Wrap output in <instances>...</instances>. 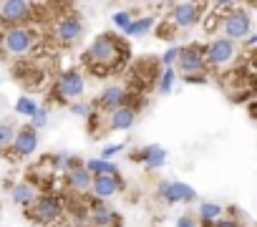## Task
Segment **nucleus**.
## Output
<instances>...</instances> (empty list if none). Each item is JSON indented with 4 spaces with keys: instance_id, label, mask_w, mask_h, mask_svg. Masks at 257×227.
<instances>
[{
    "instance_id": "obj_16",
    "label": "nucleus",
    "mask_w": 257,
    "mask_h": 227,
    "mask_svg": "<svg viewBox=\"0 0 257 227\" xmlns=\"http://www.w3.org/2000/svg\"><path fill=\"white\" fill-rule=\"evenodd\" d=\"M132 159H134V162H144L149 169H159V167L167 162V149H162V147L152 144V147L142 149L139 154H132Z\"/></svg>"
},
{
    "instance_id": "obj_27",
    "label": "nucleus",
    "mask_w": 257,
    "mask_h": 227,
    "mask_svg": "<svg viewBox=\"0 0 257 227\" xmlns=\"http://www.w3.org/2000/svg\"><path fill=\"white\" fill-rule=\"evenodd\" d=\"M71 111L76 113V117H88L93 108H91L88 103H83V101H73V103H71Z\"/></svg>"
},
{
    "instance_id": "obj_9",
    "label": "nucleus",
    "mask_w": 257,
    "mask_h": 227,
    "mask_svg": "<svg viewBox=\"0 0 257 227\" xmlns=\"http://www.w3.org/2000/svg\"><path fill=\"white\" fill-rule=\"evenodd\" d=\"M81 33H83V23H81V18H76V16H63V18H58V21L53 23V38H56L58 43H63V46L76 43V41L81 38Z\"/></svg>"
},
{
    "instance_id": "obj_28",
    "label": "nucleus",
    "mask_w": 257,
    "mask_h": 227,
    "mask_svg": "<svg viewBox=\"0 0 257 227\" xmlns=\"http://www.w3.org/2000/svg\"><path fill=\"white\" fill-rule=\"evenodd\" d=\"M111 21H113V26H116V28H121V31H123L128 23H132V16H128V13H113V18H111Z\"/></svg>"
},
{
    "instance_id": "obj_20",
    "label": "nucleus",
    "mask_w": 257,
    "mask_h": 227,
    "mask_svg": "<svg viewBox=\"0 0 257 227\" xmlns=\"http://www.w3.org/2000/svg\"><path fill=\"white\" fill-rule=\"evenodd\" d=\"M83 167H86V172H88L91 177H101V174H116V164H111V162H106V159H88Z\"/></svg>"
},
{
    "instance_id": "obj_19",
    "label": "nucleus",
    "mask_w": 257,
    "mask_h": 227,
    "mask_svg": "<svg viewBox=\"0 0 257 227\" xmlns=\"http://www.w3.org/2000/svg\"><path fill=\"white\" fill-rule=\"evenodd\" d=\"M11 197H13V202H16V204L28 207V204H33V199H36V187H33V184H28V182H21V184H16V187H13Z\"/></svg>"
},
{
    "instance_id": "obj_6",
    "label": "nucleus",
    "mask_w": 257,
    "mask_h": 227,
    "mask_svg": "<svg viewBox=\"0 0 257 227\" xmlns=\"http://www.w3.org/2000/svg\"><path fill=\"white\" fill-rule=\"evenodd\" d=\"M237 56V43L229 38H214L207 48H204V61L212 68H222L227 63H232Z\"/></svg>"
},
{
    "instance_id": "obj_1",
    "label": "nucleus",
    "mask_w": 257,
    "mask_h": 227,
    "mask_svg": "<svg viewBox=\"0 0 257 227\" xmlns=\"http://www.w3.org/2000/svg\"><path fill=\"white\" fill-rule=\"evenodd\" d=\"M126 61H128V46H126V41H121V38H116L111 33L96 36V41L83 51V66L93 76H98V78L116 73Z\"/></svg>"
},
{
    "instance_id": "obj_15",
    "label": "nucleus",
    "mask_w": 257,
    "mask_h": 227,
    "mask_svg": "<svg viewBox=\"0 0 257 227\" xmlns=\"http://www.w3.org/2000/svg\"><path fill=\"white\" fill-rule=\"evenodd\" d=\"M137 119V111L132 106H118L113 111H108V127L116 129V132H126V129H132Z\"/></svg>"
},
{
    "instance_id": "obj_24",
    "label": "nucleus",
    "mask_w": 257,
    "mask_h": 227,
    "mask_svg": "<svg viewBox=\"0 0 257 227\" xmlns=\"http://www.w3.org/2000/svg\"><path fill=\"white\" fill-rule=\"evenodd\" d=\"M174 81H177V71L174 68H164V73L159 78V93H169L172 86H174Z\"/></svg>"
},
{
    "instance_id": "obj_26",
    "label": "nucleus",
    "mask_w": 257,
    "mask_h": 227,
    "mask_svg": "<svg viewBox=\"0 0 257 227\" xmlns=\"http://www.w3.org/2000/svg\"><path fill=\"white\" fill-rule=\"evenodd\" d=\"M13 127H8V124H0V149L3 147H11V142H13Z\"/></svg>"
},
{
    "instance_id": "obj_5",
    "label": "nucleus",
    "mask_w": 257,
    "mask_h": 227,
    "mask_svg": "<svg viewBox=\"0 0 257 227\" xmlns=\"http://www.w3.org/2000/svg\"><path fill=\"white\" fill-rule=\"evenodd\" d=\"M28 207H31L28 217L41 222V224H53V222H58L63 217V202L58 197H53V194L36 197L33 204H28Z\"/></svg>"
},
{
    "instance_id": "obj_31",
    "label": "nucleus",
    "mask_w": 257,
    "mask_h": 227,
    "mask_svg": "<svg viewBox=\"0 0 257 227\" xmlns=\"http://www.w3.org/2000/svg\"><path fill=\"white\" fill-rule=\"evenodd\" d=\"M214 8L224 11V8H237V0H214Z\"/></svg>"
},
{
    "instance_id": "obj_7",
    "label": "nucleus",
    "mask_w": 257,
    "mask_h": 227,
    "mask_svg": "<svg viewBox=\"0 0 257 227\" xmlns=\"http://www.w3.org/2000/svg\"><path fill=\"white\" fill-rule=\"evenodd\" d=\"M56 96L61 98V101H76L81 93H83V88H86V81H83V76H81V71L78 68H68V71H63L58 78H56Z\"/></svg>"
},
{
    "instance_id": "obj_2",
    "label": "nucleus",
    "mask_w": 257,
    "mask_h": 227,
    "mask_svg": "<svg viewBox=\"0 0 257 227\" xmlns=\"http://www.w3.org/2000/svg\"><path fill=\"white\" fill-rule=\"evenodd\" d=\"M0 48L11 58H23L36 48V33L26 26H8L0 36Z\"/></svg>"
},
{
    "instance_id": "obj_10",
    "label": "nucleus",
    "mask_w": 257,
    "mask_h": 227,
    "mask_svg": "<svg viewBox=\"0 0 257 227\" xmlns=\"http://www.w3.org/2000/svg\"><path fill=\"white\" fill-rule=\"evenodd\" d=\"M157 194H159L164 202H169V204L194 202V197H197V192H194L189 184H184V182H159Z\"/></svg>"
},
{
    "instance_id": "obj_11",
    "label": "nucleus",
    "mask_w": 257,
    "mask_h": 227,
    "mask_svg": "<svg viewBox=\"0 0 257 227\" xmlns=\"http://www.w3.org/2000/svg\"><path fill=\"white\" fill-rule=\"evenodd\" d=\"M11 149L18 154V157H28L38 149V132L33 127H23L21 132L13 134V142H11Z\"/></svg>"
},
{
    "instance_id": "obj_35",
    "label": "nucleus",
    "mask_w": 257,
    "mask_h": 227,
    "mask_svg": "<svg viewBox=\"0 0 257 227\" xmlns=\"http://www.w3.org/2000/svg\"><path fill=\"white\" fill-rule=\"evenodd\" d=\"M76 227H91V224H76Z\"/></svg>"
},
{
    "instance_id": "obj_13",
    "label": "nucleus",
    "mask_w": 257,
    "mask_h": 227,
    "mask_svg": "<svg viewBox=\"0 0 257 227\" xmlns=\"http://www.w3.org/2000/svg\"><path fill=\"white\" fill-rule=\"evenodd\" d=\"M96 106L101 111H113L118 106H128V91L123 86H108L103 88V93L96 98Z\"/></svg>"
},
{
    "instance_id": "obj_4",
    "label": "nucleus",
    "mask_w": 257,
    "mask_h": 227,
    "mask_svg": "<svg viewBox=\"0 0 257 227\" xmlns=\"http://www.w3.org/2000/svg\"><path fill=\"white\" fill-rule=\"evenodd\" d=\"M219 26L224 31V38H229V41H242L244 36L252 33V18L244 8H229L219 18Z\"/></svg>"
},
{
    "instance_id": "obj_23",
    "label": "nucleus",
    "mask_w": 257,
    "mask_h": 227,
    "mask_svg": "<svg viewBox=\"0 0 257 227\" xmlns=\"http://www.w3.org/2000/svg\"><path fill=\"white\" fill-rule=\"evenodd\" d=\"M36 108H38V103H36L31 96H21V98L16 101V111L21 113V117H33Z\"/></svg>"
},
{
    "instance_id": "obj_12",
    "label": "nucleus",
    "mask_w": 257,
    "mask_h": 227,
    "mask_svg": "<svg viewBox=\"0 0 257 227\" xmlns=\"http://www.w3.org/2000/svg\"><path fill=\"white\" fill-rule=\"evenodd\" d=\"M121 187H123V184H121L118 174H101V177H91V187H88V189H91L93 197L108 199V197H113Z\"/></svg>"
},
{
    "instance_id": "obj_22",
    "label": "nucleus",
    "mask_w": 257,
    "mask_h": 227,
    "mask_svg": "<svg viewBox=\"0 0 257 227\" xmlns=\"http://www.w3.org/2000/svg\"><path fill=\"white\" fill-rule=\"evenodd\" d=\"M199 217H202L204 222H214V219L222 217V207H219L217 202H202V204H199Z\"/></svg>"
},
{
    "instance_id": "obj_25",
    "label": "nucleus",
    "mask_w": 257,
    "mask_h": 227,
    "mask_svg": "<svg viewBox=\"0 0 257 227\" xmlns=\"http://www.w3.org/2000/svg\"><path fill=\"white\" fill-rule=\"evenodd\" d=\"M31 122H33V124H31L33 129H41V127H46V122H48V111L38 106V108H36V113L31 117Z\"/></svg>"
},
{
    "instance_id": "obj_21",
    "label": "nucleus",
    "mask_w": 257,
    "mask_h": 227,
    "mask_svg": "<svg viewBox=\"0 0 257 227\" xmlns=\"http://www.w3.org/2000/svg\"><path fill=\"white\" fill-rule=\"evenodd\" d=\"M154 26V18H139V21H132L126 28H123V33L126 36H137V38H142V36H147L149 33V28Z\"/></svg>"
},
{
    "instance_id": "obj_29",
    "label": "nucleus",
    "mask_w": 257,
    "mask_h": 227,
    "mask_svg": "<svg viewBox=\"0 0 257 227\" xmlns=\"http://www.w3.org/2000/svg\"><path fill=\"white\" fill-rule=\"evenodd\" d=\"M177 56H179V48H169V51L162 56V63H164L167 68H172V66L177 63Z\"/></svg>"
},
{
    "instance_id": "obj_8",
    "label": "nucleus",
    "mask_w": 257,
    "mask_h": 227,
    "mask_svg": "<svg viewBox=\"0 0 257 227\" xmlns=\"http://www.w3.org/2000/svg\"><path fill=\"white\" fill-rule=\"evenodd\" d=\"M33 16L31 0H3L0 3V23L6 26H23Z\"/></svg>"
},
{
    "instance_id": "obj_30",
    "label": "nucleus",
    "mask_w": 257,
    "mask_h": 227,
    "mask_svg": "<svg viewBox=\"0 0 257 227\" xmlns=\"http://www.w3.org/2000/svg\"><path fill=\"white\" fill-rule=\"evenodd\" d=\"M123 149V144H108V147H103V152H101V159H111V157H116L118 152Z\"/></svg>"
},
{
    "instance_id": "obj_14",
    "label": "nucleus",
    "mask_w": 257,
    "mask_h": 227,
    "mask_svg": "<svg viewBox=\"0 0 257 227\" xmlns=\"http://www.w3.org/2000/svg\"><path fill=\"white\" fill-rule=\"evenodd\" d=\"M199 21V8L194 3H177L172 8V23L179 28H189Z\"/></svg>"
},
{
    "instance_id": "obj_33",
    "label": "nucleus",
    "mask_w": 257,
    "mask_h": 227,
    "mask_svg": "<svg viewBox=\"0 0 257 227\" xmlns=\"http://www.w3.org/2000/svg\"><path fill=\"white\" fill-rule=\"evenodd\" d=\"M177 227H197V224H194V219H192L189 214H184V217L177 219Z\"/></svg>"
},
{
    "instance_id": "obj_18",
    "label": "nucleus",
    "mask_w": 257,
    "mask_h": 227,
    "mask_svg": "<svg viewBox=\"0 0 257 227\" xmlns=\"http://www.w3.org/2000/svg\"><path fill=\"white\" fill-rule=\"evenodd\" d=\"M88 217L93 219V224L96 227H106V224H111L113 219H116V212L108 207V204H91V212H88Z\"/></svg>"
},
{
    "instance_id": "obj_34",
    "label": "nucleus",
    "mask_w": 257,
    "mask_h": 227,
    "mask_svg": "<svg viewBox=\"0 0 257 227\" xmlns=\"http://www.w3.org/2000/svg\"><path fill=\"white\" fill-rule=\"evenodd\" d=\"M257 43V36L254 33H249V36H244V48H252Z\"/></svg>"
},
{
    "instance_id": "obj_17",
    "label": "nucleus",
    "mask_w": 257,
    "mask_h": 227,
    "mask_svg": "<svg viewBox=\"0 0 257 227\" xmlns=\"http://www.w3.org/2000/svg\"><path fill=\"white\" fill-rule=\"evenodd\" d=\"M66 184H68V189H73V192H86V189L91 187V174L86 172V167L73 164V167H68Z\"/></svg>"
},
{
    "instance_id": "obj_32",
    "label": "nucleus",
    "mask_w": 257,
    "mask_h": 227,
    "mask_svg": "<svg viewBox=\"0 0 257 227\" xmlns=\"http://www.w3.org/2000/svg\"><path fill=\"white\" fill-rule=\"evenodd\" d=\"M212 227H239V224H237L234 219H222V217H219V219L212 222Z\"/></svg>"
},
{
    "instance_id": "obj_3",
    "label": "nucleus",
    "mask_w": 257,
    "mask_h": 227,
    "mask_svg": "<svg viewBox=\"0 0 257 227\" xmlns=\"http://www.w3.org/2000/svg\"><path fill=\"white\" fill-rule=\"evenodd\" d=\"M177 63H179V73L187 78V81H204V71H207V61H204V46L199 43H192V46H184L179 48V56H177Z\"/></svg>"
}]
</instances>
